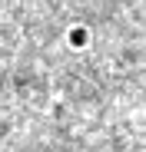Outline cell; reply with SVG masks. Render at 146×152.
<instances>
[{"mask_svg":"<svg viewBox=\"0 0 146 152\" xmlns=\"http://www.w3.org/2000/svg\"><path fill=\"white\" fill-rule=\"evenodd\" d=\"M66 43H70L73 50H86V46H90V30H86V27H70V30H66Z\"/></svg>","mask_w":146,"mask_h":152,"instance_id":"obj_1","label":"cell"}]
</instances>
